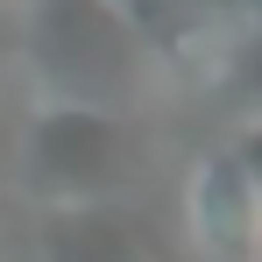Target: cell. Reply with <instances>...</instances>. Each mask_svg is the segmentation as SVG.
Returning <instances> with one entry per match:
<instances>
[{"instance_id":"cell-1","label":"cell","mask_w":262,"mask_h":262,"mask_svg":"<svg viewBox=\"0 0 262 262\" xmlns=\"http://www.w3.org/2000/svg\"><path fill=\"white\" fill-rule=\"evenodd\" d=\"M191 213H199V241L213 255L241 262L248 255V234H255V191H248V170L234 177V199H220V163L191 177Z\"/></svg>"}]
</instances>
